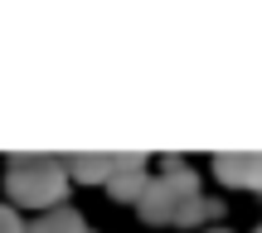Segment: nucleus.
I'll return each mask as SVG.
<instances>
[{"mask_svg": "<svg viewBox=\"0 0 262 233\" xmlns=\"http://www.w3.org/2000/svg\"><path fill=\"white\" fill-rule=\"evenodd\" d=\"M136 209H141L146 224H180V228L214 224V219H219V199L199 195V175L185 165V160H165L160 175L146 180Z\"/></svg>", "mask_w": 262, "mask_h": 233, "instance_id": "f257e3e1", "label": "nucleus"}, {"mask_svg": "<svg viewBox=\"0 0 262 233\" xmlns=\"http://www.w3.org/2000/svg\"><path fill=\"white\" fill-rule=\"evenodd\" d=\"M5 189L15 204L29 209H54L68 189V170L63 160H49V156H29V160H10L5 165Z\"/></svg>", "mask_w": 262, "mask_h": 233, "instance_id": "f03ea898", "label": "nucleus"}, {"mask_svg": "<svg viewBox=\"0 0 262 233\" xmlns=\"http://www.w3.org/2000/svg\"><path fill=\"white\" fill-rule=\"evenodd\" d=\"M107 189H112V199H122V204H136L141 189H146V160L141 156H117V170H112V180H107Z\"/></svg>", "mask_w": 262, "mask_h": 233, "instance_id": "7ed1b4c3", "label": "nucleus"}, {"mask_svg": "<svg viewBox=\"0 0 262 233\" xmlns=\"http://www.w3.org/2000/svg\"><path fill=\"white\" fill-rule=\"evenodd\" d=\"M214 170L233 189H262V156H219Z\"/></svg>", "mask_w": 262, "mask_h": 233, "instance_id": "20e7f679", "label": "nucleus"}, {"mask_svg": "<svg viewBox=\"0 0 262 233\" xmlns=\"http://www.w3.org/2000/svg\"><path fill=\"white\" fill-rule=\"evenodd\" d=\"M25 233H88L83 214H73V209H49L44 219H34Z\"/></svg>", "mask_w": 262, "mask_h": 233, "instance_id": "39448f33", "label": "nucleus"}, {"mask_svg": "<svg viewBox=\"0 0 262 233\" xmlns=\"http://www.w3.org/2000/svg\"><path fill=\"white\" fill-rule=\"evenodd\" d=\"M68 175H73V180H88V185H97V180H102V185H107V180H112V170H117V160H97V156H78V160H68Z\"/></svg>", "mask_w": 262, "mask_h": 233, "instance_id": "423d86ee", "label": "nucleus"}, {"mask_svg": "<svg viewBox=\"0 0 262 233\" xmlns=\"http://www.w3.org/2000/svg\"><path fill=\"white\" fill-rule=\"evenodd\" d=\"M0 233H25L19 219H15V209H5V204H0Z\"/></svg>", "mask_w": 262, "mask_h": 233, "instance_id": "0eeeda50", "label": "nucleus"}, {"mask_svg": "<svg viewBox=\"0 0 262 233\" xmlns=\"http://www.w3.org/2000/svg\"><path fill=\"white\" fill-rule=\"evenodd\" d=\"M199 233H228V228H199Z\"/></svg>", "mask_w": 262, "mask_h": 233, "instance_id": "6e6552de", "label": "nucleus"}, {"mask_svg": "<svg viewBox=\"0 0 262 233\" xmlns=\"http://www.w3.org/2000/svg\"><path fill=\"white\" fill-rule=\"evenodd\" d=\"M88 233H93V228H88Z\"/></svg>", "mask_w": 262, "mask_h": 233, "instance_id": "1a4fd4ad", "label": "nucleus"}, {"mask_svg": "<svg viewBox=\"0 0 262 233\" xmlns=\"http://www.w3.org/2000/svg\"><path fill=\"white\" fill-rule=\"evenodd\" d=\"M257 233H262V228H257Z\"/></svg>", "mask_w": 262, "mask_h": 233, "instance_id": "9d476101", "label": "nucleus"}]
</instances>
